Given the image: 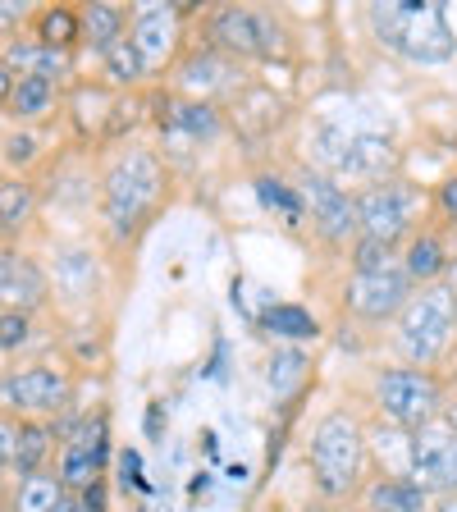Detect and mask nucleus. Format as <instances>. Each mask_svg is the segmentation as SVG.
<instances>
[{
    "instance_id": "f257e3e1",
    "label": "nucleus",
    "mask_w": 457,
    "mask_h": 512,
    "mask_svg": "<svg viewBox=\"0 0 457 512\" xmlns=\"http://www.w3.org/2000/svg\"><path fill=\"white\" fill-rule=\"evenodd\" d=\"M375 42L412 64H444L457 55V32L435 0H380L366 10Z\"/></svg>"
},
{
    "instance_id": "f03ea898",
    "label": "nucleus",
    "mask_w": 457,
    "mask_h": 512,
    "mask_svg": "<svg viewBox=\"0 0 457 512\" xmlns=\"http://www.w3.org/2000/svg\"><path fill=\"white\" fill-rule=\"evenodd\" d=\"M160 192H165V165L156 160V151L128 147L106 165L101 179V211L115 238H133L147 224V215L156 211Z\"/></svg>"
},
{
    "instance_id": "7ed1b4c3",
    "label": "nucleus",
    "mask_w": 457,
    "mask_h": 512,
    "mask_svg": "<svg viewBox=\"0 0 457 512\" xmlns=\"http://www.w3.org/2000/svg\"><path fill=\"white\" fill-rule=\"evenodd\" d=\"M366 467V435L362 426L343 412H330L311 435V476L325 499H343L357 490Z\"/></svg>"
},
{
    "instance_id": "20e7f679",
    "label": "nucleus",
    "mask_w": 457,
    "mask_h": 512,
    "mask_svg": "<svg viewBox=\"0 0 457 512\" xmlns=\"http://www.w3.org/2000/svg\"><path fill=\"white\" fill-rule=\"evenodd\" d=\"M457 334V302L444 284H426L398 311V348L412 366H430L448 352Z\"/></svg>"
},
{
    "instance_id": "39448f33",
    "label": "nucleus",
    "mask_w": 457,
    "mask_h": 512,
    "mask_svg": "<svg viewBox=\"0 0 457 512\" xmlns=\"http://www.w3.org/2000/svg\"><path fill=\"white\" fill-rule=\"evenodd\" d=\"M311 156L320 170L330 174H352V179H375L394 165V147L380 133L366 128H348V124H320L311 133Z\"/></svg>"
},
{
    "instance_id": "423d86ee",
    "label": "nucleus",
    "mask_w": 457,
    "mask_h": 512,
    "mask_svg": "<svg viewBox=\"0 0 457 512\" xmlns=\"http://www.w3.org/2000/svg\"><path fill=\"white\" fill-rule=\"evenodd\" d=\"M375 398L389 412V421L403 430H426L430 416L439 412V380L430 371H416V366H403V371H384L380 384H375Z\"/></svg>"
},
{
    "instance_id": "0eeeda50",
    "label": "nucleus",
    "mask_w": 457,
    "mask_h": 512,
    "mask_svg": "<svg viewBox=\"0 0 457 512\" xmlns=\"http://www.w3.org/2000/svg\"><path fill=\"white\" fill-rule=\"evenodd\" d=\"M279 46H284V32L270 14L229 5L211 19V51L229 55V60H270Z\"/></svg>"
},
{
    "instance_id": "6e6552de",
    "label": "nucleus",
    "mask_w": 457,
    "mask_h": 512,
    "mask_svg": "<svg viewBox=\"0 0 457 512\" xmlns=\"http://www.w3.org/2000/svg\"><path fill=\"white\" fill-rule=\"evenodd\" d=\"M74 398V375L60 366H23L0 380V403L23 416H51L64 412Z\"/></svg>"
},
{
    "instance_id": "1a4fd4ad",
    "label": "nucleus",
    "mask_w": 457,
    "mask_h": 512,
    "mask_svg": "<svg viewBox=\"0 0 457 512\" xmlns=\"http://www.w3.org/2000/svg\"><path fill=\"white\" fill-rule=\"evenodd\" d=\"M110 458V421L101 412L87 416L83 426L74 430V435L64 439L60 448V485L69 494H87L101 485V467H106Z\"/></svg>"
},
{
    "instance_id": "9d476101",
    "label": "nucleus",
    "mask_w": 457,
    "mask_h": 512,
    "mask_svg": "<svg viewBox=\"0 0 457 512\" xmlns=\"http://www.w3.org/2000/svg\"><path fill=\"white\" fill-rule=\"evenodd\" d=\"M407 480L426 494H457V430H416L412 448H407Z\"/></svg>"
},
{
    "instance_id": "9b49d317",
    "label": "nucleus",
    "mask_w": 457,
    "mask_h": 512,
    "mask_svg": "<svg viewBox=\"0 0 457 512\" xmlns=\"http://www.w3.org/2000/svg\"><path fill=\"white\" fill-rule=\"evenodd\" d=\"M298 197H302V211L316 220V229L330 238V243H348V238L362 234V224H357V197H348L330 174L307 170L298 183Z\"/></svg>"
},
{
    "instance_id": "f8f14e48",
    "label": "nucleus",
    "mask_w": 457,
    "mask_h": 512,
    "mask_svg": "<svg viewBox=\"0 0 457 512\" xmlns=\"http://www.w3.org/2000/svg\"><path fill=\"white\" fill-rule=\"evenodd\" d=\"M412 211L416 197L407 192V183H375L357 197V224H362V238L394 247L398 238L412 229Z\"/></svg>"
},
{
    "instance_id": "ddd939ff",
    "label": "nucleus",
    "mask_w": 457,
    "mask_h": 512,
    "mask_svg": "<svg viewBox=\"0 0 457 512\" xmlns=\"http://www.w3.org/2000/svg\"><path fill=\"white\" fill-rule=\"evenodd\" d=\"M348 311L362 320H389L412 302V279H407L403 266L375 270V275H352L348 279Z\"/></svg>"
},
{
    "instance_id": "4468645a",
    "label": "nucleus",
    "mask_w": 457,
    "mask_h": 512,
    "mask_svg": "<svg viewBox=\"0 0 457 512\" xmlns=\"http://www.w3.org/2000/svg\"><path fill=\"white\" fill-rule=\"evenodd\" d=\"M51 298V279L46 270L23 252H0V311H23L32 316Z\"/></svg>"
},
{
    "instance_id": "2eb2a0df",
    "label": "nucleus",
    "mask_w": 457,
    "mask_h": 512,
    "mask_svg": "<svg viewBox=\"0 0 457 512\" xmlns=\"http://www.w3.org/2000/svg\"><path fill=\"white\" fill-rule=\"evenodd\" d=\"M128 42L138 46L147 74L165 69L174 46H179V10H170V5H147V10H138L133 14V28H128Z\"/></svg>"
},
{
    "instance_id": "dca6fc26",
    "label": "nucleus",
    "mask_w": 457,
    "mask_h": 512,
    "mask_svg": "<svg viewBox=\"0 0 457 512\" xmlns=\"http://www.w3.org/2000/svg\"><path fill=\"white\" fill-rule=\"evenodd\" d=\"M0 64H5L14 78H46V83H60L74 60H69V51L46 46V42H37V37H14V42H5V51H0Z\"/></svg>"
},
{
    "instance_id": "f3484780",
    "label": "nucleus",
    "mask_w": 457,
    "mask_h": 512,
    "mask_svg": "<svg viewBox=\"0 0 457 512\" xmlns=\"http://www.w3.org/2000/svg\"><path fill=\"white\" fill-rule=\"evenodd\" d=\"M101 288V266L92 247H60L55 252V293L69 302H92Z\"/></svg>"
},
{
    "instance_id": "a211bd4d",
    "label": "nucleus",
    "mask_w": 457,
    "mask_h": 512,
    "mask_svg": "<svg viewBox=\"0 0 457 512\" xmlns=\"http://www.w3.org/2000/svg\"><path fill=\"white\" fill-rule=\"evenodd\" d=\"M234 60L220 51H197L192 60H183L179 69V83L188 87V92H202V96H215V92H234Z\"/></svg>"
},
{
    "instance_id": "6ab92c4d",
    "label": "nucleus",
    "mask_w": 457,
    "mask_h": 512,
    "mask_svg": "<svg viewBox=\"0 0 457 512\" xmlns=\"http://www.w3.org/2000/svg\"><path fill=\"white\" fill-rule=\"evenodd\" d=\"M37 215V188L28 179H0V234L19 238Z\"/></svg>"
},
{
    "instance_id": "aec40b11",
    "label": "nucleus",
    "mask_w": 457,
    "mask_h": 512,
    "mask_svg": "<svg viewBox=\"0 0 457 512\" xmlns=\"http://www.w3.org/2000/svg\"><path fill=\"white\" fill-rule=\"evenodd\" d=\"M64 485H60V471H32V476H19V490H14L10 512H55L64 499Z\"/></svg>"
},
{
    "instance_id": "412c9836",
    "label": "nucleus",
    "mask_w": 457,
    "mask_h": 512,
    "mask_svg": "<svg viewBox=\"0 0 457 512\" xmlns=\"http://www.w3.org/2000/svg\"><path fill=\"white\" fill-rule=\"evenodd\" d=\"M366 508L371 512H426L430 508V494L412 480H398V476H384L371 485L366 494Z\"/></svg>"
},
{
    "instance_id": "4be33fe9",
    "label": "nucleus",
    "mask_w": 457,
    "mask_h": 512,
    "mask_svg": "<svg viewBox=\"0 0 457 512\" xmlns=\"http://www.w3.org/2000/svg\"><path fill=\"white\" fill-rule=\"evenodd\" d=\"M51 444H55V430L46 426V421H19V426H14V462H10V467L19 471V476L42 471Z\"/></svg>"
},
{
    "instance_id": "5701e85b",
    "label": "nucleus",
    "mask_w": 457,
    "mask_h": 512,
    "mask_svg": "<svg viewBox=\"0 0 457 512\" xmlns=\"http://www.w3.org/2000/svg\"><path fill=\"white\" fill-rule=\"evenodd\" d=\"M444 266H448V256H444V243H439L435 234H421V238H412L407 243V261H403V270H407V279L412 284H435L439 275H444Z\"/></svg>"
},
{
    "instance_id": "b1692460",
    "label": "nucleus",
    "mask_w": 457,
    "mask_h": 512,
    "mask_svg": "<svg viewBox=\"0 0 457 512\" xmlns=\"http://www.w3.org/2000/svg\"><path fill=\"white\" fill-rule=\"evenodd\" d=\"M78 19H83V42L96 46V51H110L128 28V14L119 5H87Z\"/></svg>"
},
{
    "instance_id": "393cba45",
    "label": "nucleus",
    "mask_w": 457,
    "mask_h": 512,
    "mask_svg": "<svg viewBox=\"0 0 457 512\" xmlns=\"http://www.w3.org/2000/svg\"><path fill=\"white\" fill-rule=\"evenodd\" d=\"M261 325H266L270 334H279V339H288V343H307V339H316V334H320L316 316H311V311H302V307H293V302L266 307V311H261Z\"/></svg>"
},
{
    "instance_id": "a878e982",
    "label": "nucleus",
    "mask_w": 457,
    "mask_h": 512,
    "mask_svg": "<svg viewBox=\"0 0 457 512\" xmlns=\"http://www.w3.org/2000/svg\"><path fill=\"white\" fill-rule=\"evenodd\" d=\"M37 42L46 46H60V51H74L83 42V19L64 5H51V10L37 14Z\"/></svg>"
},
{
    "instance_id": "bb28decb",
    "label": "nucleus",
    "mask_w": 457,
    "mask_h": 512,
    "mask_svg": "<svg viewBox=\"0 0 457 512\" xmlns=\"http://www.w3.org/2000/svg\"><path fill=\"white\" fill-rule=\"evenodd\" d=\"M51 106H55V83H46V78H19V83H14V96H10L14 119L32 124V119L51 115Z\"/></svg>"
},
{
    "instance_id": "cd10ccee",
    "label": "nucleus",
    "mask_w": 457,
    "mask_h": 512,
    "mask_svg": "<svg viewBox=\"0 0 457 512\" xmlns=\"http://www.w3.org/2000/svg\"><path fill=\"white\" fill-rule=\"evenodd\" d=\"M256 197H261V206L266 211H275L284 224H302V197H298V188H288L284 179H275V174H261L256 179Z\"/></svg>"
},
{
    "instance_id": "c85d7f7f",
    "label": "nucleus",
    "mask_w": 457,
    "mask_h": 512,
    "mask_svg": "<svg viewBox=\"0 0 457 512\" xmlns=\"http://www.w3.org/2000/svg\"><path fill=\"white\" fill-rule=\"evenodd\" d=\"M170 128L192 142L215 138V133H220V110H215L211 101H188V106H179V115H170Z\"/></svg>"
},
{
    "instance_id": "c756f323",
    "label": "nucleus",
    "mask_w": 457,
    "mask_h": 512,
    "mask_svg": "<svg viewBox=\"0 0 457 512\" xmlns=\"http://www.w3.org/2000/svg\"><path fill=\"white\" fill-rule=\"evenodd\" d=\"M307 371H311L307 352H298V348H275V357H270V389H275L279 398H288L302 380H307Z\"/></svg>"
},
{
    "instance_id": "7c9ffc66",
    "label": "nucleus",
    "mask_w": 457,
    "mask_h": 512,
    "mask_svg": "<svg viewBox=\"0 0 457 512\" xmlns=\"http://www.w3.org/2000/svg\"><path fill=\"white\" fill-rule=\"evenodd\" d=\"M101 60H106V78H110L115 87H133L138 78H147L138 46L128 42V37H119V42L110 46V51H101Z\"/></svg>"
},
{
    "instance_id": "2f4dec72",
    "label": "nucleus",
    "mask_w": 457,
    "mask_h": 512,
    "mask_svg": "<svg viewBox=\"0 0 457 512\" xmlns=\"http://www.w3.org/2000/svg\"><path fill=\"white\" fill-rule=\"evenodd\" d=\"M352 266H357V275L389 270V266H394V247L375 243V238H357V247H352Z\"/></svg>"
},
{
    "instance_id": "473e14b6",
    "label": "nucleus",
    "mask_w": 457,
    "mask_h": 512,
    "mask_svg": "<svg viewBox=\"0 0 457 512\" xmlns=\"http://www.w3.org/2000/svg\"><path fill=\"white\" fill-rule=\"evenodd\" d=\"M28 334H32V316H23V311H0V352L23 348Z\"/></svg>"
},
{
    "instance_id": "72a5a7b5",
    "label": "nucleus",
    "mask_w": 457,
    "mask_h": 512,
    "mask_svg": "<svg viewBox=\"0 0 457 512\" xmlns=\"http://www.w3.org/2000/svg\"><path fill=\"white\" fill-rule=\"evenodd\" d=\"M5 160H10L14 170L32 165V160H37V138H32V133H10V138H5Z\"/></svg>"
},
{
    "instance_id": "f704fd0d",
    "label": "nucleus",
    "mask_w": 457,
    "mask_h": 512,
    "mask_svg": "<svg viewBox=\"0 0 457 512\" xmlns=\"http://www.w3.org/2000/svg\"><path fill=\"white\" fill-rule=\"evenodd\" d=\"M23 19H28V5H23V0H0V37H19Z\"/></svg>"
},
{
    "instance_id": "c9c22d12",
    "label": "nucleus",
    "mask_w": 457,
    "mask_h": 512,
    "mask_svg": "<svg viewBox=\"0 0 457 512\" xmlns=\"http://www.w3.org/2000/svg\"><path fill=\"white\" fill-rule=\"evenodd\" d=\"M119 476H124V485H133V490H147V480H142V462L138 453L128 448V453H119Z\"/></svg>"
},
{
    "instance_id": "e433bc0d",
    "label": "nucleus",
    "mask_w": 457,
    "mask_h": 512,
    "mask_svg": "<svg viewBox=\"0 0 457 512\" xmlns=\"http://www.w3.org/2000/svg\"><path fill=\"white\" fill-rule=\"evenodd\" d=\"M14 462V426L10 421H0V471Z\"/></svg>"
},
{
    "instance_id": "4c0bfd02",
    "label": "nucleus",
    "mask_w": 457,
    "mask_h": 512,
    "mask_svg": "<svg viewBox=\"0 0 457 512\" xmlns=\"http://www.w3.org/2000/svg\"><path fill=\"white\" fill-rule=\"evenodd\" d=\"M14 83H19V78L10 74V69H5V64H0V110H10V96H14Z\"/></svg>"
},
{
    "instance_id": "58836bf2",
    "label": "nucleus",
    "mask_w": 457,
    "mask_h": 512,
    "mask_svg": "<svg viewBox=\"0 0 457 512\" xmlns=\"http://www.w3.org/2000/svg\"><path fill=\"white\" fill-rule=\"evenodd\" d=\"M439 206H444L448 215H457V179H448L444 188H439Z\"/></svg>"
},
{
    "instance_id": "ea45409f",
    "label": "nucleus",
    "mask_w": 457,
    "mask_h": 512,
    "mask_svg": "<svg viewBox=\"0 0 457 512\" xmlns=\"http://www.w3.org/2000/svg\"><path fill=\"white\" fill-rule=\"evenodd\" d=\"M55 512H87V499H83V494H64Z\"/></svg>"
},
{
    "instance_id": "a19ab883",
    "label": "nucleus",
    "mask_w": 457,
    "mask_h": 512,
    "mask_svg": "<svg viewBox=\"0 0 457 512\" xmlns=\"http://www.w3.org/2000/svg\"><path fill=\"white\" fill-rule=\"evenodd\" d=\"M147 430H151V435H160V407H151V412H147Z\"/></svg>"
},
{
    "instance_id": "79ce46f5",
    "label": "nucleus",
    "mask_w": 457,
    "mask_h": 512,
    "mask_svg": "<svg viewBox=\"0 0 457 512\" xmlns=\"http://www.w3.org/2000/svg\"><path fill=\"white\" fill-rule=\"evenodd\" d=\"M439 512H457V494H448V499L439 503Z\"/></svg>"
},
{
    "instance_id": "37998d69",
    "label": "nucleus",
    "mask_w": 457,
    "mask_h": 512,
    "mask_svg": "<svg viewBox=\"0 0 457 512\" xmlns=\"http://www.w3.org/2000/svg\"><path fill=\"white\" fill-rule=\"evenodd\" d=\"M448 293H453V302H457V266H453V284H448Z\"/></svg>"
}]
</instances>
